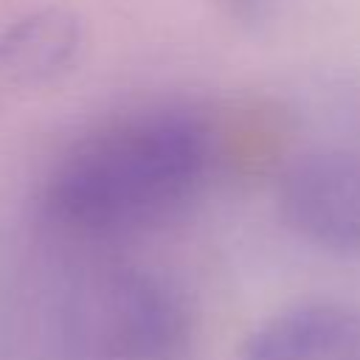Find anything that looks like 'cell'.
I'll use <instances>...</instances> for the list:
<instances>
[{
    "label": "cell",
    "mask_w": 360,
    "mask_h": 360,
    "mask_svg": "<svg viewBox=\"0 0 360 360\" xmlns=\"http://www.w3.org/2000/svg\"><path fill=\"white\" fill-rule=\"evenodd\" d=\"M217 163V132L188 107L158 104L112 115L51 160L37 191L39 231L112 248L188 211Z\"/></svg>",
    "instance_id": "obj_1"
},
{
    "label": "cell",
    "mask_w": 360,
    "mask_h": 360,
    "mask_svg": "<svg viewBox=\"0 0 360 360\" xmlns=\"http://www.w3.org/2000/svg\"><path fill=\"white\" fill-rule=\"evenodd\" d=\"M107 250L42 233L3 298L17 346L37 360H186L188 315L177 292Z\"/></svg>",
    "instance_id": "obj_2"
},
{
    "label": "cell",
    "mask_w": 360,
    "mask_h": 360,
    "mask_svg": "<svg viewBox=\"0 0 360 360\" xmlns=\"http://www.w3.org/2000/svg\"><path fill=\"white\" fill-rule=\"evenodd\" d=\"M284 222L309 245L360 256V146L301 155L278 186Z\"/></svg>",
    "instance_id": "obj_3"
},
{
    "label": "cell",
    "mask_w": 360,
    "mask_h": 360,
    "mask_svg": "<svg viewBox=\"0 0 360 360\" xmlns=\"http://www.w3.org/2000/svg\"><path fill=\"white\" fill-rule=\"evenodd\" d=\"M239 360H360V309L340 301L287 307L245 338Z\"/></svg>",
    "instance_id": "obj_4"
},
{
    "label": "cell",
    "mask_w": 360,
    "mask_h": 360,
    "mask_svg": "<svg viewBox=\"0 0 360 360\" xmlns=\"http://www.w3.org/2000/svg\"><path fill=\"white\" fill-rule=\"evenodd\" d=\"M82 28L59 8L34 11L0 34V104L62 76L79 56Z\"/></svg>",
    "instance_id": "obj_5"
},
{
    "label": "cell",
    "mask_w": 360,
    "mask_h": 360,
    "mask_svg": "<svg viewBox=\"0 0 360 360\" xmlns=\"http://www.w3.org/2000/svg\"><path fill=\"white\" fill-rule=\"evenodd\" d=\"M236 3H239V6H245V8H253V6H259L262 0H236Z\"/></svg>",
    "instance_id": "obj_6"
}]
</instances>
